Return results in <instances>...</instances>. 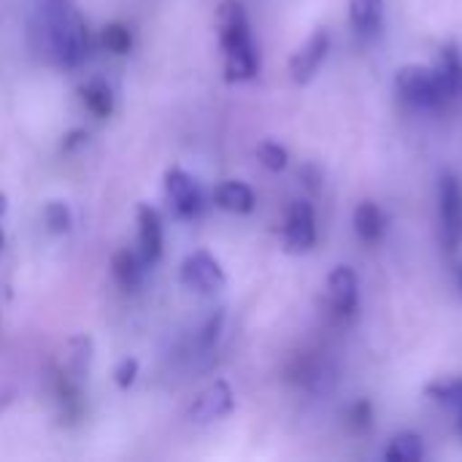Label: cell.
Instances as JSON below:
<instances>
[{
	"label": "cell",
	"mask_w": 462,
	"mask_h": 462,
	"mask_svg": "<svg viewBox=\"0 0 462 462\" xmlns=\"http://www.w3.org/2000/svg\"><path fill=\"white\" fill-rule=\"evenodd\" d=\"M219 43L225 51V79L227 81H249L260 70V54L252 38L249 16L244 3L225 0L217 11Z\"/></svg>",
	"instance_id": "cell-1"
},
{
	"label": "cell",
	"mask_w": 462,
	"mask_h": 462,
	"mask_svg": "<svg viewBox=\"0 0 462 462\" xmlns=\"http://www.w3.org/2000/svg\"><path fill=\"white\" fill-rule=\"evenodd\" d=\"M46 38H49L51 54L65 68H79L89 54V32L76 5L60 14L57 19L46 22Z\"/></svg>",
	"instance_id": "cell-2"
},
{
	"label": "cell",
	"mask_w": 462,
	"mask_h": 462,
	"mask_svg": "<svg viewBox=\"0 0 462 462\" xmlns=\"http://www.w3.org/2000/svg\"><path fill=\"white\" fill-rule=\"evenodd\" d=\"M395 89L411 108L420 111H436L449 103L436 70L425 65H403L395 76Z\"/></svg>",
	"instance_id": "cell-3"
},
{
	"label": "cell",
	"mask_w": 462,
	"mask_h": 462,
	"mask_svg": "<svg viewBox=\"0 0 462 462\" xmlns=\"http://www.w3.org/2000/svg\"><path fill=\"white\" fill-rule=\"evenodd\" d=\"M439 217L444 244L449 252H455L462 244V184L449 171L439 179Z\"/></svg>",
	"instance_id": "cell-4"
},
{
	"label": "cell",
	"mask_w": 462,
	"mask_h": 462,
	"mask_svg": "<svg viewBox=\"0 0 462 462\" xmlns=\"http://www.w3.org/2000/svg\"><path fill=\"white\" fill-rule=\"evenodd\" d=\"M225 282L227 279H225L219 260L211 257L208 252H192L181 263V284L192 292L211 295V292H219L225 287Z\"/></svg>",
	"instance_id": "cell-5"
},
{
	"label": "cell",
	"mask_w": 462,
	"mask_h": 462,
	"mask_svg": "<svg viewBox=\"0 0 462 462\" xmlns=\"http://www.w3.org/2000/svg\"><path fill=\"white\" fill-rule=\"evenodd\" d=\"M284 246L295 254L309 252L317 244V225H314V208L306 200H295L287 208L284 227H282Z\"/></svg>",
	"instance_id": "cell-6"
},
{
	"label": "cell",
	"mask_w": 462,
	"mask_h": 462,
	"mask_svg": "<svg viewBox=\"0 0 462 462\" xmlns=\"http://www.w3.org/2000/svg\"><path fill=\"white\" fill-rule=\"evenodd\" d=\"M165 198L181 219H192L203 208V195L198 181L181 168H171L165 173Z\"/></svg>",
	"instance_id": "cell-7"
},
{
	"label": "cell",
	"mask_w": 462,
	"mask_h": 462,
	"mask_svg": "<svg viewBox=\"0 0 462 462\" xmlns=\"http://www.w3.org/2000/svg\"><path fill=\"white\" fill-rule=\"evenodd\" d=\"M236 409V393L227 382H214L208 384L189 406V420L195 425H208L222 417H227Z\"/></svg>",
	"instance_id": "cell-8"
},
{
	"label": "cell",
	"mask_w": 462,
	"mask_h": 462,
	"mask_svg": "<svg viewBox=\"0 0 462 462\" xmlns=\"http://www.w3.org/2000/svg\"><path fill=\"white\" fill-rule=\"evenodd\" d=\"M328 51H330V35L325 30L311 32L300 43V49L292 54V60H290V76H292V81L295 84H309L317 76V70L322 68Z\"/></svg>",
	"instance_id": "cell-9"
},
{
	"label": "cell",
	"mask_w": 462,
	"mask_h": 462,
	"mask_svg": "<svg viewBox=\"0 0 462 462\" xmlns=\"http://www.w3.org/2000/svg\"><path fill=\"white\" fill-rule=\"evenodd\" d=\"M325 298L336 317H352L357 311L360 287H357V276L349 265H338L330 271L328 284H325Z\"/></svg>",
	"instance_id": "cell-10"
},
{
	"label": "cell",
	"mask_w": 462,
	"mask_h": 462,
	"mask_svg": "<svg viewBox=\"0 0 462 462\" xmlns=\"http://www.w3.org/2000/svg\"><path fill=\"white\" fill-rule=\"evenodd\" d=\"M138 252L143 265H154L162 257V219L149 203L138 206Z\"/></svg>",
	"instance_id": "cell-11"
},
{
	"label": "cell",
	"mask_w": 462,
	"mask_h": 462,
	"mask_svg": "<svg viewBox=\"0 0 462 462\" xmlns=\"http://www.w3.org/2000/svg\"><path fill=\"white\" fill-rule=\"evenodd\" d=\"M92 352H95V344L89 336H73L62 344V352H60V363H57V371L65 374L68 379L73 382H84V376L89 374L92 368Z\"/></svg>",
	"instance_id": "cell-12"
},
{
	"label": "cell",
	"mask_w": 462,
	"mask_h": 462,
	"mask_svg": "<svg viewBox=\"0 0 462 462\" xmlns=\"http://www.w3.org/2000/svg\"><path fill=\"white\" fill-rule=\"evenodd\" d=\"M433 70H436V76H439V81H441L444 92L449 95V100H452L455 95H460L462 92V54L455 43H447V46L441 49V54H439V62L433 65Z\"/></svg>",
	"instance_id": "cell-13"
},
{
	"label": "cell",
	"mask_w": 462,
	"mask_h": 462,
	"mask_svg": "<svg viewBox=\"0 0 462 462\" xmlns=\"http://www.w3.org/2000/svg\"><path fill=\"white\" fill-rule=\"evenodd\" d=\"M214 203L230 214H249L254 211V192L244 181H222L214 189Z\"/></svg>",
	"instance_id": "cell-14"
},
{
	"label": "cell",
	"mask_w": 462,
	"mask_h": 462,
	"mask_svg": "<svg viewBox=\"0 0 462 462\" xmlns=\"http://www.w3.org/2000/svg\"><path fill=\"white\" fill-rule=\"evenodd\" d=\"M384 16V0H349V22L357 35L371 38L379 32Z\"/></svg>",
	"instance_id": "cell-15"
},
{
	"label": "cell",
	"mask_w": 462,
	"mask_h": 462,
	"mask_svg": "<svg viewBox=\"0 0 462 462\" xmlns=\"http://www.w3.org/2000/svg\"><path fill=\"white\" fill-rule=\"evenodd\" d=\"M384 211L374 203V200H363L355 208V233L360 236V241L365 244H376L384 236Z\"/></svg>",
	"instance_id": "cell-16"
},
{
	"label": "cell",
	"mask_w": 462,
	"mask_h": 462,
	"mask_svg": "<svg viewBox=\"0 0 462 462\" xmlns=\"http://www.w3.org/2000/svg\"><path fill=\"white\" fill-rule=\"evenodd\" d=\"M422 457H425V444L411 430L393 436V441L384 449V460L387 462H420Z\"/></svg>",
	"instance_id": "cell-17"
},
{
	"label": "cell",
	"mask_w": 462,
	"mask_h": 462,
	"mask_svg": "<svg viewBox=\"0 0 462 462\" xmlns=\"http://www.w3.org/2000/svg\"><path fill=\"white\" fill-rule=\"evenodd\" d=\"M81 100L89 108V114H95L97 119L111 116L114 111V92L103 79H92L81 87Z\"/></svg>",
	"instance_id": "cell-18"
},
{
	"label": "cell",
	"mask_w": 462,
	"mask_h": 462,
	"mask_svg": "<svg viewBox=\"0 0 462 462\" xmlns=\"http://www.w3.org/2000/svg\"><path fill=\"white\" fill-rule=\"evenodd\" d=\"M111 273L114 279L125 287V290H135L138 282H141V273H143V260L141 254H133V252H116L114 260H111Z\"/></svg>",
	"instance_id": "cell-19"
},
{
	"label": "cell",
	"mask_w": 462,
	"mask_h": 462,
	"mask_svg": "<svg viewBox=\"0 0 462 462\" xmlns=\"http://www.w3.org/2000/svg\"><path fill=\"white\" fill-rule=\"evenodd\" d=\"M428 398H433L436 403L462 409V379H439L428 384Z\"/></svg>",
	"instance_id": "cell-20"
},
{
	"label": "cell",
	"mask_w": 462,
	"mask_h": 462,
	"mask_svg": "<svg viewBox=\"0 0 462 462\" xmlns=\"http://www.w3.org/2000/svg\"><path fill=\"white\" fill-rule=\"evenodd\" d=\"M100 43H103V49L111 51V54H127L130 46H133V35H130V30H127L122 22H111V24L103 27Z\"/></svg>",
	"instance_id": "cell-21"
},
{
	"label": "cell",
	"mask_w": 462,
	"mask_h": 462,
	"mask_svg": "<svg viewBox=\"0 0 462 462\" xmlns=\"http://www.w3.org/2000/svg\"><path fill=\"white\" fill-rule=\"evenodd\" d=\"M257 160H260V165H263V168H268V171L279 173V171H284V168H287L290 154H287V149H284L282 143H276V141H263V143L257 146Z\"/></svg>",
	"instance_id": "cell-22"
},
{
	"label": "cell",
	"mask_w": 462,
	"mask_h": 462,
	"mask_svg": "<svg viewBox=\"0 0 462 462\" xmlns=\"http://www.w3.org/2000/svg\"><path fill=\"white\" fill-rule=\"evenodd\" d=\"M43 219H46V227H49L54 236L68 233V230H70V225H73L70 208H68L62 200H51V203H46V208H43Z\"/></svg>",
	"instance_id": "cell-23"
},
{
	"label": "cell",
	"mask_w": 462,
	"mask_h": 462,
	"mask_svg": "<svg viewBox=\"0 0 462 462\" xmlns=\"http://www.w3.org/2000/svg\"><path fill=\"white\" fill-rule=\"evenodd\" d=\"M219 333H222V311L211 314V317L206 319V325L200 328V333H198V338H195L198 352H211L214 344H217V338H219Z\"/></svg>",
	"instance_id": "cell-24"
},
{
	"label": "cell",
	"mask_w": 462,
	"mask_h": 462,
	"mask_svg": "<svg viewBox=\"0 0 462 462\" xmlns=\"http://www.w3.org/2000/svg\"><path fill=\"white\" fill-rule=\"evenodd\" d=\"M138 379V360L135 357H125L116 368H114V382L119 390H130Z\"/></svg>",
	"instance_id": "cell-25"
},
{
	"label": "cell",
	"mask_w": 462,
	"mask_h": 462,
	"mask_svg": "<svg viewBox=\"0 0 462 462\" xmlns=\"http://www.w3.org/2000/svg\"><path fill=\"white\" fill-rule=\"evenodd\" d=\"M371 420H374V411H371V403L368 401H360L352 406V425L357 428V433L368 430L371 428Z\"/></svg>",
	"instance_id": "cell-26"
},
{
	"label": "cell",
	"mask_w": 462,
	"mask_h": 462,
	"mask_svg": "<svg viewBox=\"0 0 462 462\" xmlns=\"http://www.w3.org/2000/svg\"><path fill=\"white\" fill-rule=\"evenodd\" d=\"M5 208H8V198L0 192V214H5Z\"/></svg>",
	"instance_id": "cell-27"
},
{
	"label": "cell",
	"mask_w": 462,
	"mask_h": 462,
	"mask_svg": "<svg viewBox=\"0 0 462 462\" xmlns=\"http://www.w3.org/2000/svg\"><path fill=\"white\" fill-rule=\"evenodd\" d=\"M5 246V236H3V230H0V249Z\"/></svg>",
	"instance_id": "cell-28"
},
{
	"label": "cell",
	"mask_w": 462,
	"mask_h": 462,
	"mask_svg": "<svg viewBox=\"0 0 462 462\" xmlns=\"http://www.w3.org/2000/svg\"><path fill=\"white\" fill-rule=\"evenodd\" d=\"M460 411V436H462V409H457Z\"/></svg>",
	"instance_id": "cell-29"
},
{
	"label": "cell",
	"mask_w": 462,
	"mask_h": 462,
	"mask_svg": "<svg viewBox=\"0 0 462 462\" xmlns=\"http://www.w3.org/2000/svg\"><path fill=\"white\" fill-rule=\"evenodd\" d=\"M460 290H462V268H460Z\"/></svg>",
	"instance_id": "cell-30"
}]
</instances>
